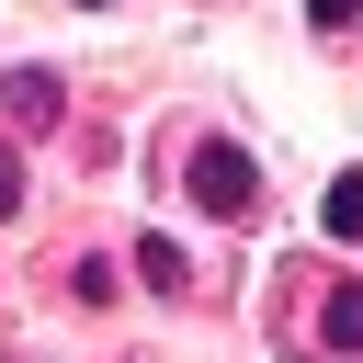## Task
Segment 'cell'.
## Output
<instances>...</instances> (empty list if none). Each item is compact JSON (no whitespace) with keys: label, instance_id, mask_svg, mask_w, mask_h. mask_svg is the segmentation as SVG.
Listing matches in <instances>:
<instances>
[{"label":"cell","instance_id":"obj_5","mask_svg":"<svg viewBox=\"0 0 363 363\" xmlns=\"http://www.w3.org/2000/svg\"><path fill=\"white\" fill-rule=\"evenodd\" d=\"M136 272H147V284H159V295H170V284H182V272H193V261H182V238H147V250H136Z\"/></svg>","mask_w":363,"mask_h":363},{"label":"cell","instance_id":"obj_2","mask_svg":"<svg viewBox=\"0 0 363 363\" xmlns=\"http://www.w3.org/2000/svg\"><path fill=\"white\" fill-rule=\"evenodd\" d=\"M0 102H11V125L34 136V125H57V68H11L0 79Z\"/></svg>","mask_w":363,"mask_h":363},{"label":"cell","instance_id":"obj_7","mask_svg":"<svg viewBox=\"0 0 363 363\" xmlns=\"http://www.w3.org/2000/svg\"><path fill=\"white\" fill-rule=\"evenodd\" d=\"M0 216H23V159L0 147Z\"/></svg>","mask_w":363,"mask_h":363},{"label":"cell","instance_id":"obj_6","mask_svg":"<svg viewBox=\"0 0 363 363\" xmlns=\"http://www.w3.org/2000/svg\"><path fill=\"white\" fill-rule=\"evenodd\" d=\"M306 23H318V34H340V23H363V0H306Z\"/></svg>","mask_w":363,"mask_h":363},{"label":"cell","instance_id":"obj_1","mask_svg":"<svg viewBox=\"0 0 363 363\" xmlns=\"http://www.w3.org/2000/svg\"><path fill=\"white\" fill-rule=\"evenodd\" d=\"M250 193H261V170H250V147H227V136H204V147H193V204H204V216H250Z\"/></svg>","mask_w":363,"mask_h":363},{"label":"cell","instance_id":"obj_3","mask_svg":"<svg viewBox=\"0 0 363 363\" xmlns=\"http://www.w3.org/2000/svg\"><path fill=\"white\" fill-rule=\"evenodd\" d=\"M318 340H329L340 363L363 352V284H340V295H329V318H318Z\"/></svg>","mask_w":363,"mask_h":363},{"label":"cell","instance_id":"obj_4","mask_svg":"<svg viewBox=\"0 0 363 363\" xmlns=\"http://www.w3.org/2000/svg\"><path fill=\"white\" fill-rule=\"evenodd\" d=\"M318 227H329V238H363V170H340V182H329V204H318Z\"/></svg>","mask_w":363,"mask_h":363}]
</instances>
